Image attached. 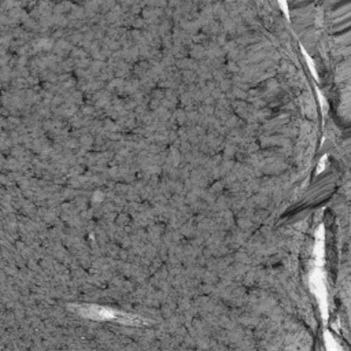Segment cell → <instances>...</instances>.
Here are the masks:
<instances>
[{
    "label": "cell",
    "instance_id": "cell-1",
    "mask_svg": "<svg viewBox=\"0 0 351 351\" xmlns=\"http://www.w3.org/2000/svg\"><path fill=\"white\" fill-rule=\"evenodd\" d=\"M77 311L81 315H85L88 318L93 319H114L118 322H126L130 325H144L145 321L141 319L140 317L132 315V314H125L121 311L110 310L106 307H97V306H77Z\"/></svg>",
    "mask_w": 351,
    "mask_h": 351
}]
</instances>
